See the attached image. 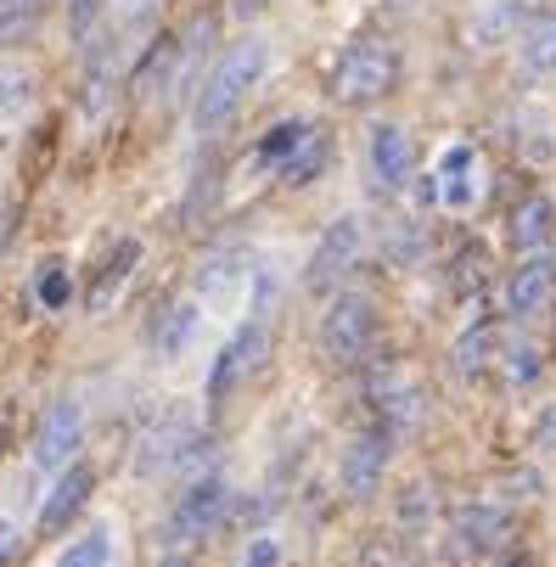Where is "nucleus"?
Masks as SVG:
<instances>
[{
    "instance_id": "nucleus-14",
    "label": "nucleus",
    "mask_w": 556,
    "mask_h": 567,
    "mask_svg": "<svg viewBox=\"0 0 556 567\" xmlns=\"http://www.w3.org/2000/svg\"><path fill=\"white\" fill-rule=\"evenodd\" d=\"M365 157H371V175H377L382 192H405V186H411L416 152H411V135H405L400 124H371Z\"/></svg>"
},
{
    "instance_id": "nucleus-6",
    "label": "nucleus",
    "mask_w": 556,
    "mask_h": 567,
    "mask_svg": "<svg viewBox=\"0 0 556 567\" xmlns=\"http://www.w3.org/2000/svg\"><path fill=\"white\" fill-rule=\"evenodd\" d=\"M192 427H197V416L186 411V404H157V411H146L135 422V439H130V472L135 477L169 472V461H175V450L186 444Z\"/></svg>"
},
{
    "instance_id": "nucleus-32",
    "label": "nucleus",
    "mask_w": 556,
    "mask_h": 567,
    "mask_svg": "<svg viewBox=\"0 0 556 567\" xmlns=\"http://www.w3.org/2000/svg\"><path fill=\"white\" fill-rule=\"evenodd\" d=\"M265 12H270V0H230V18H243V23H254Z\"/></svg>"
},
{
    "instance_id": "nucleus-18",
    "label": "nucleus",
    "mask_w": 556,
    "mask_h": 567,
    "mask_svg": "<svg viewBox=\"0 0 556 567\" xmlns=\"http://www.w3.org/2000/svg\"><path fill=\"white\" fill-rule=\"evenodd\" d=\"M433 186H439V203H450V208H466L478 197V157H472V146H450L439 157Z\"/></svg>"
},
{
    "instance_id": "nucleus-4",
    "label": "nucleus",
    "mask_w": 556,
    "mask_h": 567,
    "mask_svg": "<svg viewBox=\"0 0 556 567\" xmlns=\"http://www.w3.org/2000/svg\"><path fill=\"white\" fill-rule=\"evenodd\" d=\"M270 360V332H265V315H243L236 320V332L225 338V349L214 354V365H208V382H203V393H208V404H225L236 388H243L259 365Z\"/></svg>"
},
{
    "instance_id": "nucleus-25",
    "label": "nucleus",
    "mask_w": 556,
    "mask_h": 567,
    "mask_svg": "<svg viewBox=\"0 0 556 567\" xmlns=\"http://www.w3.org/2000/svg\"><path fill=\"white\" fill-rule=\"evenodd\" d=\"M34 102V73L29 68H0V124H12Z\"/></svg>"
},
{
    "instance_id": "nucleus-30",
    "label": "nucleus",
    "mask_w": 556,
    "mask_h": 567,
    "mask_svg": "<svg viewBox=\"0 0 556 567\" xmlns=\"http://www.w3.org/2000/svg\"><path fill=\"white\" fill-rule=\"evenodd\" d=\"M506 377H512V382H534V377H539V354H534V349H512V354H506Z\"/></svg>"
},
{
    "instance_id": "nucleus-21",
    "label": "nucleus",
    "mask_w": 556,
    "mask_h": 567,
    "mask_svg": "<svg viewBox=\"0 0 556 567\" xmlns=\"http://www.w3.org/2000/svg\"><path fill=\"white\" fill-rule=\"evenodd\" d=\"M248 265H254V254H248V248H225V254H214V259L203 265V276H197V281H203V292H208V298H225V292H236V287H243V281L254 276Z\"/></svg>"
},
{
    "instance_id": "nucleus-26",
    "label": "nucleus",
    "mask_w": 556,
    "mask_h": 567,
    "mask_svg": "<svg viewBox=\"0 0 556 567\" xmlns=\"http://www.w3.org/2000/svg\"><path fill=\"white\" fill-rule=\"evenodd\" d=\"M62 7H68V40H73V51H85L96 40V29H102L107 0H62Z\"/></svg>"
},
{
    "instance_id": "nucleus-3",
    "label": "nucleus",
    "mask_w": 556,
    "mask_h": 567,
    "mask_svg": "<svg viewBox=\"0 0 556 567\" xmlns=\"http://www.w3.org/2000/svg\"><path fill=\"white\" fill-rule=\"evenodd\" d=\"M230 501H236V495H230V477H225L219 466L186 477V489L175 495V506H169V517H164V539H169V545H192V539L214 534V528L230 517Z\"/></svg>"
},
{
    "instance_id": "nucleus-27",
    "label": "nucleus",
    "mask_w": 556,
    "mask_h": 567,
    "mask_svg": "<svg viewBox=\"0 0 556 567\" xmlns=\"http://www.w3.org/2000/svg\"><path fill=\"white\" fill-rule=\"evenodd\" d=\"M34 298H40V303H45L51 315L73 303V281H68V265H62V259L40 265V276H34Z\"/></svg>"
},
{
    "instance_id": "nucleus-34",
    "label": "nucleus",
    "mask_w": 556,
    "mask_h": 567,
    "mask_svg": "<svg viewBox=\"0 0 556 567\" xmlns=\"http://www.w3.org/2000/svg\"><path fill=\"white\" fill-rule=\"evenodd\" d=\"M157 567H197V561H192V556H186L181 545H169L164 556H157Z\"/></svg>"
},
{
    "instance_id": "nucleus-7",
    "label": "nucleus",
    "mask_w": 556,
    "mask_h": 567,
    "mask_svg": "<svg viewBox=\"0 0 556 567\" xmlns=\"http://www.w3.org/2000/svg\"><path fill=\"white\" fill-rule=\"evenodd\" d=\"M365 254V219L360 214H338L321 236H315V254L303 265V287L309 292H332L349 270H360Z\"/></svg>"
},
{
    "instance_id": "nucleus-24",
    "label": "nucleus",
    "mask_w": 556,
    "mask_h": 567,
    "mask_svg": "<svg viewBox=\"0 0 556 567\" xmlns=\"http://www.w3.org/2000/svg\"><path fill=\"white\" fill-rule=\"evenodd\" d=\"M309 135V124L303 118H281V124H270L265 135H259V146H254V164H265V169H281L287 157H292V146Z\"/></svg>"
},
{
    "instance_id": "nucleus-36",
    "label": "nucleus",
    "mask_w": 556,
    "mask_h": 567,
    "mask_svg": "<svg viewBox=\"0 0 556 567\" xmlns=\"http://www.w3.org/2000/svg\"><path fill=\"white\" fill-rule=\"evenodd\" d=\"M0 455H7V427H0Z\"/></svg>"
},
{
    "instance_id": "nucleus-22",
    "label": "nucleus",
    "mask_w": 556,
    "mask_h": 567,
    "mask_svg": "<svg viewBox=\"0 0 556 567\" xmlns=\"http://www.w3.org/2000/svg\"><path fill=\"white\" fill-rule=\"evenodd\" d=\"M113 528L107 523H96L91 534H79V539H68L62 545V556H56V567H113Z\"/></svg>"
},
{
    "instance_id": "nucleus-35",
    "label": "nucleus",
    "mask_w": 556,
    "mask_h": 567,
    "mask_svg": "<svg viewBox=\"0 0 556 567\" xmlns=\"http://www.w3.org/2000/svg\"><path fill=\"white\" fill-rule=\"evenodd\" d=\"M501 567H534V561H528V556H506Z\"/></svg>"
},
{
    "instance_id": "nucleus-12",
    "label": "nucleus",
    "mask_w": 556,
    "mask_h": 567,
    "mask_svg": "<svg viewBox=\"0 0 556 567\" xmlns=\"http://www.w3.org/2000/svg\"><path fill=\"white\" fill-rule=\"evenodd\" d=\"M197 320H203L197 298H164L146 315V349L157 360H181L192 349V338H197Z\"/></svg>"
},
{
    "instance_id": "nucleus-9",
    "label": "nucleus",
    "mask_w": 556,
    "mask_h": 567,
    "mask_svg": "<svg viewBox=\"0 0 556 567\" xmlns=\"http://www.w3.org/2000/svg\"><path fill=\"white\" fill-rule=\"evenodd\" d=\"M91 495H96V472H91L85 461H68L62 472H51V489H45V501H40V512H34L40 539L68 534V528L79 523V512L91 506Z\"/></svg>"
},
{
    "instance_id": "nucleus-31",
    "label": "nucleus",
    "mask_w": 556,
    "mask_h": 567,
    "mask_svg": "<svg viewBox=\"0 0 556 567\" xmlns=\"http://www.w3.org/2000/svg\"><path fill=\"white\" fill-rule=\"evenodd\" d=\"M23 550V534H18V523H7L0 517V567H12V556Z\"/></svg>"
},
{
    "instance_id": "nucleus-19",
    "label": "nucleus",
    "mask_w": 556,
    "mask_h": 567,
    "mask_svg": "<svg viewBox=\"0 0 556 567\" xmlns=\"http://www.w3.org/2000/svg\"><path fill=\"white\" fill-rule=\"evenodd\" d=\"M495 327L490 320H478V327H466L461 338H455V349H450V365H455V377L461 382H472V377H484L490 371V360H495Z\"/></svg>"
},
{
    "instance_id": "nucleus-11",
    "label": "nucleus",
    "mask_w": 556,
    "mask_h": 567,
    "mask_svg": "<svg viewBox=\"0 0 556 567\" xmlns=\"http://www.w3.org/2000/svg\"><path fill=\"white\" fill-rule=\"evenodd\" d=\"M450 534H455V550L461 556H495L512 534H517V517L495 501H478V506H461L450 517Z\"/></svg>"
},
{
    "instance_id": "nucleus-5",
    "label": "nucleus",
    "mask_w": 556,
    "mask_h": 567,
    "mask_svg": "<svg viewBox=\"0 0 556 567\" xmlns=\"http://www.w3.org/2000/svg\"><path fill=\"white\" fill-rule=\"evenodd\" d=\"M315 338H321L327 365H360L365 349H371V338H377V303L365 292H338L327 303L321 332H315Z\"/></svg>"
},
{
    "instance_id": "nucleus-1",
    "label": "nucleus",
    "mask_w": 556,
    "mask_h": 567,
    "mask_svg": "<svg viewBox=\"0 0 556 567\" xmlns=\"http://www.w3.org/2000/svg\"><path fill=\"white\" fill-rule=\"evenodd\" d=\"M265 73H270V45L259 34H243V40H230L219 56H208L197 91H192V135L197 141L225 135V124L243 113V102L259 91Z\"/></svg>"
},
{
    "instance_id": "nucleus-10",
    "label": "nucleus",
    "mask_w": 556,
    "mask_h": 567,
    "mask_svg": "<svg viewBox=\"0 0 556 567\" xmlns=\"http://www.w3.org/2000/svg\"><path fill=\"white\" fill-rule=\"evenodd\" d=\"M388 461H393V439H388L382 427L354 433L349 450H343V461H338L343 495H349V501H371V495H377V483H382V472H388Z\"/></svg>"
},
{
    "instance_id": "nucleus-15",
    "label": "nucleus",
    "mask_w": 556,
    "mask_h": 567,
    "mask_svg": "<svg viewBox=\"0 0 556 567\" xmlns=\"http://www.w3.org/2000/svg\"><path fill=\"white\" fill-rule=\"evenodd\" d=\"M141 241L135 236H119L113 248H107V259L96 265V276H91V287H85V303H91V315H102V309H113L119 303V292L130 287V276H135V265H141Z\"/></svg>"
},
{
    "instance_id": "nucleus-16",
    "label": "nucleus",
    "mask_w": 556,
    "mask_h": 567,
    "mask_svg": "<svg viewBox=\"0 0 556 567\" xmlns=\"http://www.w3.org/2000/svg\"><path fill=\"white\" fill-rule=\"evenodd\" d=\"M506 236H512V248L517 254H545V241L556 236V203L550 197H523L506 219Z\"/></svg>"
},
{
    "instance_id": "nucleus-13",
    "label": "nucleus",
    "mask_w": 556,
    "mask_h": 567,
    "mask_svg": "<svg viewBox=\"0 0 556 567\" xmlns=\"http://www.w3.org/2000/svg\"><path fill=\"white\" fill-rule=\"evenodd\" d=\"M550 298H556V259L528 254L512 270V281H506V315L512 320H539L550 309Z\"/></svg>"
},
{
    "instance_id": "nucleus-23",
    "label": "nucleus",
    "mask_w": 556,
    "mask_h": 567,
    "mask_svg": "<svg viewBox=\"0 0 556 567\" xmlns=\"http://www.w3.org/2000/svg\"><path fill=\"white\" fill-rule=\"evenodd\" d=\"M517 56H523V68H528V73L556 79V18L528 23V29H523V40H517Z\"/></svg>"
},
{
    "instance_id": "nucleus-8",
    "label": "nucleus",
    "mask_w": 556,
    "mask_h": 567,
    "mask_svg": "<svg viewBox=\"0 0 556 567\" xmlns=\"http://www.w3.org/2000/svg\"><path fill=\"white\" fill-rule=\"evenodd\" d=\"M79 450H85V404H79L73 393H62V399H51L45 404V416H40V427H34V472H62L68 461H79Z\"/></svg>"
},
{
    "instance_id": "nucleus-33",
    "label": "nucleus",
    "mask_w": 556,
    "mask_h": 567,
    "mask_svg": "<svg viewBox=\"0 0 556 567\" xmlns=\"http://www.w3.org/2000/svg\"><path fill=\"white\" fill-rule=\"evenodd\" d=\"M12 230H18V208H0V254L12 248Z\"/></svg>"
},
{
    "instance_id": "nucleus-28",
    "label": "nucleus",
    "mask_w": 556,
    "mask_h": 567,
    "mask_svg": "<svg viewBox=\"0 0 556 567\" xmlns=\"http://www.w3.org/2000/svg\"><path fill=\"white\" fill-rule=\"evenodd\" d=\"M236 567H281V539L276 534H254L243 545V556H236Z\"/></svg>"
},
{
    "instance_id": "nucleus-2",
    "label": "nucleus",
    "mask_w": 556,
    "mask_h": 567,
    "mask_svg": "<svg viewBox=\"0 0 556 567\" xmlns=\"http://www.w3.org/2000/svg\"><path fill=\"white\" fill-rule=\"evenodd\" d=\"M393 79H400V51L377 34H365V40L343 45V56L332 62V102L338 107H371L393 91Z\"/></svg>"
},
{
    "instance_id": "nucleus-17",
    "label": "nucleus",
    "mask_w": 556,
    "mask_h": 567,
    "mask_svg": "<svg viewBox=\"0 0 556 567\" xmlns=\"http://www.w3.org/2000/svg\"><path fill=\"white\" fill-rule=\"evenodd\" d=\"M169 73H175V40H169V34H152V40L135 51V62H130V91L146 102V96H157V91H169Z\"/></svg>"
},
{
    "instance_id": "nucleus-20",
    "label": "nucleus",
    "mask_w": 556,
    "mask_h": 567,
    "mask_svg": "<svg viewBox=\"0 0 556 567\" xmlns=\"http://www.w3.org/2000/svg\"><path fill=\"white\" fill-rule=\"evenodd\" d=\"M327 152H332L327 130H321V124H309V135L292 146V157H287V164L276 169V175H281V186H309L315 175L327 169Z\"/></svg>"
},
{
    "instance_id": "nucleus-29",
    "label": "nucleus",
    "mask_w": 556,
    "mask_h": 567,
    "mask_svg": "<svg viewBox=\"0 0 556 567\" xmlns=\"http://www.w3.org/2000/svg\"><path fill=\"white\" fill-rule=\"evenodd\" d=\"M512 18H523V0H506V7H490V12H484V23H478V34H506V29H512Z\"/></svg>"
}]
</instances>
